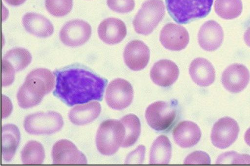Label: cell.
<instances>
[{
  "label": "cell",
  "mask_w": 250,
  "mask_h": 166,
  "mask_svg": "<svg viewBox=\"0 0 250 166\" xmlns=\"http://www.w3.org/2000/svg\"><path fill=\"white\" fill-rule=\"evenodd\" d=\"M53 94L69 106L96 100L101 101L107 80L86 69L71 67L54 72Z\"/></svg>",
  "instance_id": "obj_1"
},
{
  "label": "cell",
  "mask_w": 250,
  "mask_h": 166,
  "mask_svg": "<svg viewBox=\"0 0 250 166\" xmlns=\"http://www.w3.org/2000/svg\"><path fill=\"white\" fill-rule=\"evenodd\" d=\"M54 86V76L50 70L42 68L32 70L27 75L18 91L17 98L19 106L28 109L38 105Z\"/></svg>",
  "instance_id": "obj_2"
},
{
  "label": "cell",
  "mask_w": 250,
  "mask_h": 166,
  "mask_svg": "<svg viewBox=\"0 0 250 166\" xmlns=\"http://www.w3.org/2000/svg\"><path fill=\"white\" fill-rule=\"evenodd\" d=\"M213 0H166L167 12L177 23L187 24L210 12Z\"/></svg>",
  "instance_id": "obj_3"
},
{
  "label": "cell",
  "mask_w": 250,
  "mask_h": 166,
  "mask_svg": "<svg viewBox=\"0 0 250 166\" xmlns=\"http://www.w3.org/2000/svg\"><path fill=\"white\" fill-rule=\"evenodd\" d=\"M125 128L120 120L108 119L100 125L96 135V145L103 155L110 156L115 154L123 143Z\"/></svg>",
  "instance_id": "obj_4"
},
{
  "label": "cell",
  "mask_w": 250,
  "mask_h": 166,
  "mask_svg": "<svg viewBox=\"0 0 250 166\" xmlns=\"http://www.w3.org/2000/svg\"><path fill=\"white\" fill-rule=\"evenodd\" d=\"M165 14V7L162 0L145 1L133 19L135 31L139 34H150L163 18Z\"/></svg>",
  "instance_id": "obj_5"
},
{
  "label": "cell",
  "mask_w": 250,
  "mask_h": 166,
  "mask_svg": "<svg viewBox=\"0 0 250 166\" xmlns=\"http://www.w3.org/2000/svg\"><path fill=\"white\" fill-rule=\"evenodd\" d=\"M63 125L62 115L54 111H40L28 115L24 119L25 131L34 135L51 134L59 131Z\"/></svg>",
  "instance_id": "obj_6"
},
{
  "label": "cell",
  "mask_w": 250,
  "mask_h": 166,
  "mask_svg": "<svg viewBox=\"0 0 250 166\" xmlns=\"http://www.w3.org/2000/svg\"><path fill=\"white\" fill-rule=\"evenodd\" d=\"M176 109L169 102L157 101L146 108L145 117L147 123L157 131L168 129L176 117Z\"/></svg>",
  "instance_id": "obj_7"
},
{
  "label": "cell",
  "mask_w": 250,
  "mask_h": 166,
  "mask_svg": "<svg viewBox=\"0 0 250 166\" xmlns=\"http://www.w3.org/2000/svg\"><path fill=\"white\" fill-rule=\"evenodd\" d=\"M133 97L134 92L131 84L125 79L117 78L108 85L105 99L111 109L122 110L131 104Z\"/></svg>",
  "instance_id": "obj_8"
},
{
  "label": "cell",
  "mask_w": 250,
  "mask_h": 166,
  "mask_svg": "<svg viewBox=\"0 0 250 166\" xmlns=\"http://www.w3.org/2000/svg\"><path fill=\"white\" fill-rule=\"evenodd\" d=\"M239 127L237 122L229 117L219 119L212 128L210 138L215 147L225 149L231 145L237 139Z\"/></svg>",
  "instance_id": "obj_9"
},
{
  "label": "cell",
  "mask_w": 250,
  "mask_h": 166,
  "mask_svg": "<svg viewBox=\"0 0 250 166\" xmlns=\"http://www.w3.org/2000/svg\"><path fill=\"white\" fill-rule=\"evenodd\" d=\"M91 34L90 25L81 19H74L67 22L60 32L61 41L65 45L77 47L84 44Z\"/></svg>",
  "instance_id": "obj_10"
},
{
  "label": "cell",
  "mask_w": 250,
  "mask_h": 166,
  "mask_svg": "<svg viewBox=\"0 0 250 166\" xmlns=\"http://www.w3.org/2000/svg\"><path fill=\"white\" fill-rule=\"evenodd\" d=\"M54 164H86L85 156L71 142L62 139L56 142L52 148Z\"/></svg>",
  "instance_id": "obj_11"
},
{
  "label": "cell",
  "mask_w": 250,
  "mask_h": 166,
  "mask_svg": "<svg viewBox=\"0 0 250 166\" xmlns=\"http://www.w3.org/2000/svg\"><path fill=\"white\" fill-rule=\"evenodd\" d=\"M189 34L182 25L172 22L166 24L160 34V40L163 46L171 51L185 49L189 42Z\"/></svg>",
  "instance_id": "obj_12"
},
{
  "label": "cell",
  "mask_w": 250,
  "mask_h": 166,
  "mask_svg": "<svg viewBox=\"0 0 250 166\" xmlns=\"http://www.w3.org/2000/svg\"><path fill=\"white\" fill-rule=\"evenodd\" d=\"M250 79V72L246 67L241 64L235 63L229 65L224 71L221 82L229 92L238 93L247 87Z\"/></svg>",
  "instance_id": "obj_13"
},
{
  "label": "cell",
  "mask_w": 250,
  "mask_h": 166,
  "mask_svg": "<svg viewBox=\"0 0 250 166\" xmlns=\"http://www.w3.org/2000/svg\"><path fill=\"white\" fill-rule=\"evenodd\" d=\"M149 57L148 47L139 40H134L128 43L124 52L125 63L133 71L144 69L148 63Z\"/></svg>",
  "instance_id": "obj_14"
},
{
  "label": "cell",
  "mask_w": 250,
  "mask_h": 166,
  "mask_svg": "<svg viewBox=\"0 0 250 166\" xmlns=\"http://www.w3.org/2000/svg\"><path fill=\"white\" fill-rule=\"evenodd\" d=\"M224 39V32L216 21L209 20L200 27L198 35V43L205 51H213L221 45Z\"/></svg>",
  "instance_id": "obj_15"
},
{
  "label": "cell",
  "mask_w": 250,
  "mask_h": 166,
  "mask_svg": "<svg viewBox=\"0 0 250 166\" xmlns=\"http://www.w3.org/2000/svg\"><path fill=\"white\" fill-rule=\"evenodd\" d=\"M179 70L172 61L162 59L156 62L150 71V77L156 85L167 87L172 85L178 79Z\"/></svg>",
  "instance_id": "obj_16"
},
{
  "label": "cell",
  "mask_w": 250,
  "mask_h": 166,
  "mask_svg": "<svg viewBox=\"0 0 250 166\" xmlns=\"http://www.w3.org/2000/svg\"><path fill=\"white\" fill-rule=\"evenodd\" d=\"M98 33L104 43L113 45L121 42L126 35V27L121 19L109 18L103 20L99 25Z\"/></svg>",
  "instance_id": "obj_17"
},
{
  "label": "cell",
  "mask_w": 250,
  "mask_h": 166,
  "mask_svg": "<svg viewBox=\"0 0 250 166\" xmlns=\"http://www.w3.org/2000/svg\"><path fill=\"white\" fill-rule=\"evenodd\" d=\"M172 136L176 144L182 148H188L198 143L201 137V131L196 123L183 121L175 127Z\"/></svg>",
  "instance_id": "obj_18"
},
{
  "label": "cell",
  "mask_w": 250,
  "mask_h": 166,
  "mask_svg": "<svg viewBox=\"0 0 250 166\" xmlns=\"http://www.w3.org/2000/svg\"><path fill=\"white\" fill-rule=\"evenodd\" d=\"M189 73L192 80L201 87L210 85L215 78L213 65L208 60L202 57H198L192 61Z\"/></svg>",
  "instance_id": "obj_19"
},
{
  "label": "cell",
  "mask_w": 250,
  "mask_h": 166,
  "mask_svg": "<svg viewBox=\"0 0 250 166\" xmlns=\"http://www.w3.org/2000/svg\"><path fill=\"white\" fill-rule=\"evenodd\" d=\"M22 22L27 32L38 37L45 38L50 37L54 32L53 26L50 20L38 13L25 14Z\"/></svg>",
  "instance_id": "obj_20"
},
{
  "label": "cell",
  "mask_w": 250,
  "mask_h": 166,
  "mask_svg": "<svg viewBox=\"0 0 250 166\" xmlns=\"http://www.w3.org/2000/svg\"><path fill=\"white\" fill-rule=\"evenodd\" d=\"M101 111L100 104L97 101H92L73 108L69 112L68 117L74 125H84L95 120Z\"/></svg>",
  "instance_id": "obj_21"
},
{
  "label": "cell",
  "mask_w": 250,
  "mask_h": 166,
  "mask_svg": "<svg viewBox=\"0 0 250 166\" xmlns=\"http://www.w3.org/2000/svg\"><path fill=\"white\" fill-rule=\"evenodd\" d=\"M20 141V132L14 124H6L1 128V156L5 162L14 157Z\"/></svg>",
  "instance_id": "obj_22"
},
{
  "label": "cell",
  "mask_w": 250,
  "mask_h": 166,
  "mask_svg": "<svg viewBox=\"0 0 250 166\" xmlns=\"http://www.w3.org/2000/svg\"><path fill=\"white\" fill-rule=\"evenodd\" d=\"M172 153V147L165 135L158 137L152 144L149 154V164H168Z\"/></svg>",
  "instance_id": "obj_23"
},
{
  "label": "cell",
  "mask_w": 250,
  "mask_h": 166,
  "mask_svg": "<svg viewBox=\"0 0 250 166\" xmlns=\"http://www.w3.org/2000/svg\"><path fill=\"white\" fill-rule=\"evenodd\" d=\"M32 56L23 48L12 49L5 54L1 61L5 63L15 73L24 69L31 62Z\"/></svg>",
  "instance_id": "obj_24"
},
{
  "label": "cell",
  "mask_w": 250,
  "mask_h": 166,
  "mask_svg": "<svg viewBox=\"0 0 250 166\" xmlns=\"http://www.w3.org/2000/svg\"><path fill=\"white\" fill-rule=\"evenodd\" d=\"M120 121L125 128V136L121 145L123 148L133 145L137 141L141 133V123L139 118L133 114L123 117Z\"/></svg>",
  "instance_id": "obj_25"
},
{
  "label": "cell",
  "mask_w": 250,
  "mask_h": 166,
  "mask_svg": "<svg viewBox=\"0 0 250 166\" xmlns=\"http://www.w3.org/2000/svg\"><path fill=\"white\" fill-rule=\"evenodd\" d=\"M214 9L220 18L232 19L241 15L243 4L241 0H215Z\"/></svg>",
  "instance_id": "obj_26"
},
{
  "label": "cell",
  "mask_w": 250,
  "mask_h": 166,
  "mask_svg": "<svg viewBox=\"0 0 250 166\" xmlns=\"http://www.w3.org/2000/svg\"><path fill=\"white\" fill-rule=\"evenodd\" d=\"M21 155L24 164H42L45 158V152L40 143L32 140L25 145Z\"/></svg>",
  "instance_id": "obj_27"
},
{
  "label": "cell",
  "mask_w": 250,
  "mask_h": 166,
  "mask_svg": "<svg viewBox=\"0 0 250 166\" xmlns=\"http://www.w3.org/2000/svg\"><path fill=\"white\" fill-rule=\"evenodd\" d=\"M47 11L52 16L62 17L67 15L73 6V0H45Z\"/></svg>",
  "instance_id": "obj_28"
},
{
  "label": "cell",
  "mask_w": 250,
  "mask_h": 166,
  "mask_svg": "<svg viewBox=\"0 0 250 166\" xmlns=\"http://www.w3.org/2000/svg\"><path fill=\"white\" fill-rule=\"evenodd\" d=\"M107 4L112 11L124 14L133 10L135 2L134 0H107Z\"/></svg>",
  "instance_id": "obj_29"
},
{
  "label": "cell",
  "mask_w": 250,
  "mask_h": 166,
  "mask_svg": "<svg viewBox=\"0 0 250 166\" xmlns=\"http://www.w3.org/2000/svg\"><path fill=\"white\" fill-rule=\"evenodd\" d=\"M185 164H210L209 156L205 152L196 151L188 155L184 160Z\"/></svg>",
  "instance_id": "obj_30"
},
{
  "label": "cell",
  "mask_w": 250,
  "mask_h": 166,
  "mask_svg": "<svg viewBox=\"0 0 250 166\" xmlns=\"http://www.w3.org/2000/svg\"><path fill=\"white\" fill-rule=\"evenodd\" d=\"M145 147L141 145L126 157L125 164H142L145 158Z\"/></svg>",
  "instance_id": "obj_31"
},
{
  "label": "cell",
  "mask_w": 250,
  "mask_h": 166,
  "mask_svg": "<svg viewBox=\"0 0 250 166\" xmlns=\"http://www.w3.org/2000/svg\"><path fill=\"white\" fill-rule=\"evenodd\" d=\"M231 164H250V155L233 151Z\"/></svg>",
  "instance_id": "obj_32"
},
{
  "label": "cell",
  "mask_w": 250,
  "mask_h": 166,
  "mask_svg": "<svg viewBox=\"0 0 250 166\" xmlns=\"http://www.w3.org/2000/svg\"><path fill=\"white\" fill-rule=\"evenodd\" d=\"M6 2L12 6H19L25 2L26 0H4Z\"/></svg>",
  "instance_id": "obj_33"
},
{
  "label": "cell",
  "mask_w": 250,
  "mask_h": 166,
  "mask_svg": "<svg viewBox=\"0 0 250 166\" xmlns=\"http://www.w3.org/2000/svg\"><path fill=\"white\" fill-rule=\"evenodd\" d=\"M244 39L246 44L250 47V27L245 31L244 35Z\"/></svg>",
  "instance_id": "obj_34"
},
{
  "label": "cell",
  "mask_w": 250,
  "mask_h": 166,
  "mask_svg": "<svg viewBox=\"0 0 250 166\" xmlns=\"http://www.w3.org/2000/svg\"><path fill=\"white\" fill-rule=\"evenodd\" d=\"M244 140L246 144L250 146V128L247 130L245 133Z\"/></svg>",
  "instance_id": "obj_35"
}]
</instances>
